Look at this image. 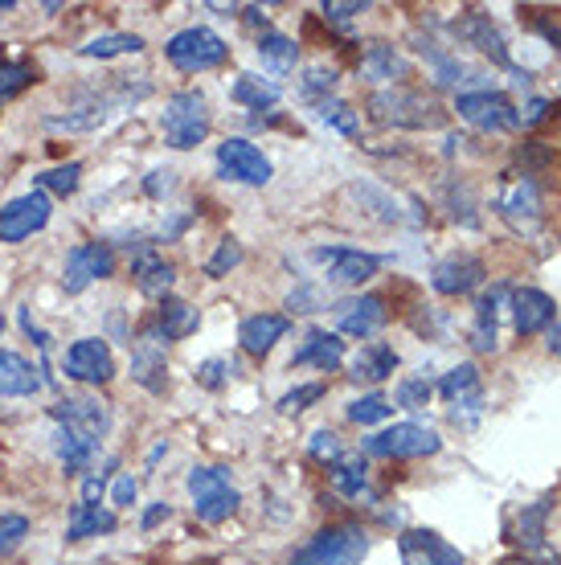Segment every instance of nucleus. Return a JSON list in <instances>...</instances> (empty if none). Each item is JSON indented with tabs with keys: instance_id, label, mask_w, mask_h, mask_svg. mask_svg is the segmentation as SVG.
Here are the masks:
<instances>
[{
	"instance_id": "3c124183",
	"label": "nucleus",
	"mask_w": 561,
	"mask_h": 565,
	"mask_svg": "<svg viewBox=\"0 0 561 565\" xmlns=\"http://www.w3.org/2000/svg\"><path fill=\"white\" fill-rule=\"evenodd\" d=\"M287 307L291 312H320V291L316 287H299V291L287 296Z\"/></svg>"
},
{
	"instance_id": "9b49d317",
	"label": "nucleus",
	"mask_w": 561,
	"mask_h": 565,
	"mask_svg": "<svg viewBox=\"0 0 561 565\" xmlns=\"http://www.w3.org/2000/svg\"><path fill=\"white\" fill-rule=\"evenodd\" d=\"M53 418H58V426L78 430V435H87V439L95 442L111 430V410H107V402L95 398V393H71V398H62V402L53 406Z\"/></svg>"
},
{
	"instance_id": "bf43d9fd",
	"label": "nucleus",
	"mask_w": 561,
	"mask_h": 565,
	"mask_svg": "<svg viewBox=\"0 0 561 565\" xmlns=\"http://www.w3.org/2000/svg\"><path fill=\"white\" fill-rule=\"evenodd\" d=\"M549 353L561 356V316H553V324H549Z\"/></svg>"
},
{
	"instance_id": "bb28decb",
	"label": "nucleus",
	"mask_w": 561,
	"mask_h": 565,
	"mask_svg": "<svg viewBox=\"0 0 561 565\" xmlns=\"http://www.w3.org/2000/svg\"><path fill=\"white\" fill-rule=\"evenodd\" d=\"M361 74H365L369 83H402L410 66H406V58L394 46L386 41H373L365 53H361Z\"/></svg>"
},
{
	"instance_id": "c756f323",
	"label": "nucleus",
	"mask_w": 561,
	"mask_h": 565,
	"mask_svg": "<svg viewBox=\"0 0 561 565\" xmlns=\"http://www.w3.org/2000/svg\"><path fill=\"white\" fill-rule=\"evenodd\" d=\"M394 369H398V353L389 349V344H365L361 353H357V361H352V381H386V377H394Z\"/></svg>"
},
{
	"instance_id": "ddd939ff",
	"label": "nucleus",
	"mask_w": 561,
	"mask_h": 565,
	"mask_svg": "<svg viewBox=\"0 0 561 565\" xmlns=\"http://www.w3.org/2000/svg\"><path fill=\"white\" fill-rule=\"evenodd\" d=\"M402 565H467L451 541H442L435 529H406L398 537Z\"/></svg>"
},
{
	"instance_id": "412c9836",
	"label": "nucleus",
	"mask_w": 561,
	"mask_h": 565,
	"mask_svg": "<svg viewBox=\"0 0 561 565\" xmlns=\"http://www.w3.org/2000/svg\"><path fill=\"white\" fill-rule=\"evenodd\" d=\"M291 328V319L287 316H275V312H263V316H246L242 328H238V340H242V349L250 356H266L275 344H279L283 336Z\"/></svg>"
},
{
	"instance_id": "052dcab7",
	"label": "nucleus",
	"mask_w": 561,
	"mask_h": 565,
	"mask_svg": "<svg viewBox=\"0 0 561 565\" xmlns=\"http://www.w3.org/2000/svg\"><path fill=\"white\" fill-rule=\"evenodd\" d=\"M242 13H246V21H250V25H266V13L259 9V4H250V9H242Z\"/></svg>"
},
{
	"instance_id": "4be33fe9",
	"label": "nucleus",
	"mask_w": 561,
	"mask_h": 565,
	"mask_svg": "<svg viewBox=\"0 0 561 565\" xmlns=\"http://www.w3.org/2000/svg\"><path fill=\"white\" fill-rule=\"evenodd\" d=\"M197 324H201V312H197L194 303L185 300H173V296H164L157 307V324H152V336L157 340H185L189 332H197Z\"/></svg>"
},
{
	"instance_id": "7ed1b4c3",
	"label": "nucleus",
	"mask_w": 561,
	"mask_h": 565,
	"mask_svg": "<svg viewBox=\"0 0 561 565\" xmlns=\"http://www.w3.org/2000/svg\"><path fill=\"white\" fill-rule=\"evenodd\" d=\"M369 111L377 124H394V127H439L442 124V106L435 99H426L419 90L406 87H389L377 90L369 99Z\"/></svg>"
},
{
	"instance_id": "6ab92c4d",
	"label": "nucleus",
	"mask_w": 561,
	"mask_h": 565,
	"mask_svg": "<svg viewBox=\"0 0 561 565\" xmlns=\"http://www.w3.org/2000/svg\"><path fill=\"white\" fill-rule=\"evenodd\" d=\"M336 316H340L336 324H340L345 336H373L389 319V312L382 296H361V300H352V303H340Z\"/></svg>"
},
{
	"instance_id": "49530a36",
	"label": "nucleus",
	"mask_w": 561,
	"mask_h": 565,
	"mask_svg": "<svg viewBox=\"0 0 561 565\" xmlns=\"http://www.w3.org/2000/svg\"><path fill=\"white\" fill-rule=\"evenodd\" d=\"M229 373H234V365H229L226 356H210V361H201L197 365V386H205V389H222L229 381Z\"/></svg>"
},
{
	"instance_id": "e433bc0d",
	"label": "nucleus",
	"mask_w": 561,
	"mask_h": 565,
	"mask_svg": "<svg viewBox=\"0 0 561 565\" xmlns=\"http://www.w3.org/2000/svg\"><path fill=\"white\" fill-rule=\"evenodd\" d=\"M78 180H83V164L78 160H71V164H58V168H46V173H37L34 185L37 193L46 197H71L74 189H78Z\"/></svg>"
},
{
	"instance_id": "393cba45",
	"label": "nucleus",
	"mask_w": 561,
	"mask_h": 565,
	"mask_svg": "<svg viewBox=\"0 0 561 565\" xmlns=\"http://www.w3.org/2000/svg\"><path fill=\"white\" fill-rule=\"evenodd\" d=\"M41 389L37 369L13 349H0V398H29Z\"/></svg>"
},
{
	"instance_id": "de8ad7c7",
	"label": "nucleus",
	"mask_w": 561,
	"mask_h": 565,
	"mask_svg": "<svg viewBox=\"0 0 561 565\" xmlns=\"http://www.w3.org/2000/svg\"><path fill=\"white\" fill-rule=\"evenodd\" d=\"M320 398H324V386L312 381V386H299V389H291V393H283L279 410L283 414H299V410H308L312 402H320Z\"/></svg>"
},
{
	"instance_id": "5701e85b",
	"label": "nucleus",
	"mask_w": 561,
	"mask_h": 565,
	"mask_svg": "<svg viewBox=\"0 0 561 565\" xmlns=\"http://www.w3.org/2000/svg\"><path fill=\"white\" fill-rule=\"evenodd\" d=\"M132 279H136V287H140L144 296L164 300V296L173 291L176 271H173V263H169L164 254H157V250H140V254H136V263H132Z\"/></svg>"
},
{
	"instance_id": "ea45409f",
	"label": "nucleus",
	"mask_w": 561,
	"mask_h": 565,
	"mask_svg": "<svg viewBox=\"0 0 561 565\" xmlns=\"http://www.w3.org/2000/svg\"><path fill=\"white\" fill-rule=\"evenodd\" d=\"M389 414H394V402H389L386 393H365V398H357V402L349 406V418L361 426L386 423Z\"/></svg>"
},
{
	"instance_id": "e2e57ef3",
	"label": "nucleus",
	"mask_w": 561,
	"mask_h": 565,
	"mask_svg": "<svg viewBox=\"0 0 561 565\" xmlns=\"http://www.w3.org/2000/svg\"><path fill=\"white\" fill-rule=\"evenodd\" d=\"M9 9H13V0H4V4H0V17H4V13H9Z\"/></svg>"
},
{
	"instance_id": "c85d7f7f",
	"label": "nucleus",
	"mask_w": 561,
	"mask_h": 565,
	"mask_svg": "<svg viewBox=\"0 0 561 565\" xmlns=\"http://www.w3.org/2000/svg\"><path fill=\"white\" fill-rule=\"evenodd\" d=\"M120 516L99 508V504H74L71 508V525H66V541H87V537H99V532H115Z\"/></svg>"
},
{
	"instance_id": "8fccbe9b",
	"label": "nucleus",
	"mask_w": 561,
	"mask_h": 565,
	"mask_svg": "<svg viewBox=\"0 0 561 565\" xmlns=\"http://www.w3.org/2000/svg\"><path fill=\"white\" fill-rule=\"evenodd\" d=\"M365 9H369L365 0H328V4H324V17L349 21V17H357V13H365Z\"/></svg>"
},
{
	"instance_id": "cd10ccee",
	"label": "nucleus",
	"mask_w": 561,
	"mask_h": 565,
	"mask_svg": "<svg viewBox=\"0 0 561 565\" xmlns=\"http://www.w3.org/2000/svg\"><path fill=\"white\" fill-rule=\"evenodd\" d=\"M345 361V340L333 332H308V340H303V349H299L296 356H291V365H316V369L333 373L336 365Z\"/></svg>"
},
{
	"instance_id": "20e7f679",
	"label": "nucleus",
	"mask_w": 561,
	"mask_h": 565,
	"mask_svg": "<svg viewBox=\"0 0 561 565\" xmlns=\"http://www.w3.org/2000/svg\"><path fill=\"white\" fill-rule=\"evenodd\" d=\"M164 58L173 62L176 71L201 74V71L222 66L229 58V46H226V37H217L213 29H205V25H189V29H180V34L169 37Z\"/></svg>"
},
{
	"instance_id": "c9c22d12",
	"label": "nucleus",
	"mask_w": 561,
	"mask_h": 565,
	"mask_svg": "<svg viewBox=\"0 0 561 565\" xmlns=\"http://www.w3.org/2000/svg\"><path fill=\"white\" fill-rule=\"evenodd\" d=\"M439 393L451 402V406H459V402H472V398H484V393H479V369H475L472 361H467V365H456V369L442 377Z\"/></svg>"
},
{
	"instance_id": "6e6552de",
	"label": "nucleus",
	"mask_w": 561,
	"mask_h": 565,
	"mask_svg": "<svg viewBox=\"0 0 561 565\" xmlns=\"http://www.w3.org/2000/svg\"><path fill=\"white\" fill-rule=\"evenodd\" d=\"M53 213V201L46 193H25V197H13L4 210H0V242H25V238H34L37 230H46V222H50Z\"/></svg>"
},
{
	"instance_id": "f8f14e48",
	"label": "nucleus",
	"mask_w": 561,
	"mask_h": 565,
	"mask_svg": "<svg viewBox=\"0 0 561 565\" xmlns=\"http://www.w3.org/2000/svg\"><path fill=\"white\" fill-rule=\"evenodd\" d=\"M217 164H222L226 177L242 180V185H266L271 180V160L263 156V148H254L242 136L217 143Z\"/></svg>"
},
{
	"instance_id": "9d476101",
	"label": "nucleus",
	"mask_w": 561,
	"mask_h": 565,
	"mask_svg": "<svg viewBox=\"0 0 561 565\" xmlns=\"http://www.w3.org/2000/svg\"><path fill=\"white\" fill-rule=\"evenodd\" d=\"M66 377L83 381V386H107L115 377V356L107 349L103 336H83L74 340L66 353Z\"/></svg>"
},
{
	"instance_id": "b1692460",
	"label": "nucleus",
	"mask_w": 561,
	"mask_h": 565,
	"mask_svg": "<svg viewBox=\"0 0 561 565\" xmlns=\"http://www.w3.org/2000/svg\"><path fill=\"white\" fill-rule=\"evenodd\" d=\"M509 300V287H491L475 300V324H472V344L479 353H496V319L500 307Z\"/></svg>"
},
{
	"instance_id": "4d7b16f0",
	"label": "nucleus",
	"mask_w": 561,
	"mask_h": 565,
	"mask_svg": "<svg viewBox=\"0 0 561 565\" xmlns=\"http://www.w3.org/2000/svg\"><path fill=\"white\" fill-rule=\"evenodd\" d=\"M103 500V476H87L83 484V504H99Z\"/></svg>"
},
{
	"instance_id": "a18cd8bd",
	"label": "nucleus",
	"mask_w": 561,
	"mask_h": 565,
	"mask_svg": "<svg viewBox=\"0 0 561 565\" xmlns=\"http://www.w3.org/2000/svg\"><path fill=\"white\" fill-rule=\"evenodd\" d=\"M336 78H340V74H336V71H324V66H312V71H308V74H303V78H299V95H303V99H320V95L328 99V95H333V87H336Z\"/></svg>"
},
{
	"instance_id": "423d86ee",
	"label": "nucleus",
	"mask_w": 561,
	"mask_h": 565,
	"mask_svg": "<svg viewBox=\"0 0 561 565\" xmlns=\"http://www.w3.org/2000/svg\"><path fill=\"white\" fill-rule=\"evenodd\" d=\"M439 447V435L419 423H398L382 430V435L365 439L369 455H382V460H422V455H435Z\"/></svg>"
},
{
	"instance_id": "09e8293b",
	"label": "nucleus",
	"mask_w": 561,
	"mask_h": 565,
	"mask_svg": "<svg viewBox=\"0 0 561 565\" xmlns=\"http://www.w3.org/2000/svg\"><path fill=\"white\" fill-rule=\"evenodd\" d=\"M308 451H312V455H316V460H340V455H345V451H340V442H336V435L333 430H316V435H312V442H308Z\"/></svg>"
},
{
	"instance_id": "13d9d810",
	"label": "nucleus",
	"mask_w": 561,
	"mask_h": 565,
	"mask_svg": "<svg viewBox=\"0 0 561 565\" xmlns=\"http://www.w3.org/2000/svg\"><path fill=\"white\" fill-rule=\"evenodd\" d=\"M545 111H549V103H545V99H533V103H528V111H521V124H541Z\"/></svg>"
},
{
	"instance_id": "c03bdc74",
	"label": "nucleus",
	"mask_w": 561,
	"mask_h": 565,
	"mask_svg": "<svg viewBox=\"0 0 561 565\" xmlns=\"http://www.w3.org/2000/svg\"><path fill=\"white\" fill-rule=\"evenodd\" d=\"M431 393H435V389H431L426 377H406L402 386H398V393H394V402L402 410H422L431 402Z\"/></svg>"
},
{
	"instance_id": "0eeeda50",
	"label": "nucleus",
	"mask_w": 561,
	"mask_h": 565,
	"mask_svg": "<svg viewBox=\"0 0 561 565\" xmlns=\"http://www.w3.org/2000/svg\"><path fill=\"white\" fill-rule=\"evenodd\" d=\"M115 275V250L107 242H83L66 254V271H62V291L66 296H83L95 279H111Z\"/></svg>"
},
{
	"instance_id": "1a4fd4ad",
	"label": "nucleus",
	"mask_w": 561,
	"mask_h": 565,
	"mask_svg": "<svg viewBox=\"0 0 561 565\" xmlns=\"http://www.w3.org/2000/svg\"><path fill=\"white\" fill-rule=\"evenodd\" d=\"M459 120H467L472 127L479 131H512V127H521V111L504 99V95H496V90H472V95H459Z\"/></svg>"
},
{
	"instance_id": "f3484780",
	"label": "nucleus",
	"mask_w": 561,
	"mask_h": 565,
	"mask_svg": "<svg viewBox=\"0 0 561 565\" xmlns=\"http://www.w3.org/2000/svg\"><path fill=\"white\" fill-rule=\"evenodd\" d=\"M132 381L144 386L148 393H164V386H169L164 349H160V340L152 332L140 336V340H136V349H132Z\"/></svg>"
},
{
	"instance_id": "603ef678",
	"label": "nucleus",
	"mask_w": 561,
	"mask_h": 565,
	"mask_svg": "<svg viewBox=\"0 0 561 565\" xmlns=\"http://www.w3.org/2000/svg\"><path fill=\"white\" fill-rule=\"evenodd\" d=\"M173 173L169 168H157V173H148V180H144V193L148 197H164V193H173Z\"/></svg>"
},
{
	"instance_id": "39448f33",
	"label": "nucleus",
	"mask_w": 561,
	"mask_h": 565,
	"mask_svg": "<svg viewBox=\"0 0 561 565\" xmlns=\"http://www.w3.org/2000/svg\"><path fill=\"white\" fill-rule=\"evenodd\" d=\"M189 495L205 525H222L238 513V488L229 484L226 467H194L189 472Z\"/></svg>"
},
{
	"instance_id": "6e6d98bb",
	"label": "nucleus",
	"mask_w": 561,
	"mask_h": 565,
	"mask_svg": "<svg viewBox=\"0 0 561 565\" xmlns=\"http://www.w3.org/2000/svg\"><path fill=\"white\" fill-rule=\"evenodd\" d=\"M169 513H173V508H169V504H164V500H160V504H152V508H148V513H144L140 529H144V532H148V529H157L160 520H169Z\"/></svg>"
},
{
	"instance_id": "7c9ffc66",
	"label": "nucleus",
	"mask_w": 561,
	"mask_h": 565,
	"mask_svg": "<svg viewBox=\"0 0 561 565\" xmlns=\"http://www.w3.org/2000/svg\"><path fill=\"white\" fill-rule=\"evenodd\" d=\"M53 451H58V460L66 472H83L95 463L99 455V442L87 439V435H78V430H66V426H58V435H53Z\"/></svg>"
},
{
	"instance_id": "2eb2a0df",
	"label": "nucleus",
	"mask_w": 561,
	"mask_h": 565,
	"mask_svg": "<svg viewBox=\"0 0 561 565\" xmlns=\"http://www.w3.org/2000/svg\"><path fill=\"white\" fill-rule=\"evenodd\" d=\"M496 213H500L516 234L537 230V222H541V193H537V185H533V180L509 185V189L500 193V201H496Z\"/></svg>"
},
{
	"instance_id": "a878e982",
	"label": "nucleus",
	"mask_w": 561,
	"mask_h": 565,
	"mask_svg": "<svg viewBox=\"0 0 561 565\" xmlns=\"http://www.w3.org/2000/svg\"><path fill=\"white\" fill-rule=\"evenodd\" d=\"M140 95H115V99H99V103L83 106V111H74V115H53L50 127H58V131H95V127H103L111 115H115V106L123 103H136Z\"/></svg>"
},
{
	"instance_id": "4468645a",
	"label": "nucleus",
	"mask_w": 561,
	"mask_h": 565,
	"mask_svg": "<svg viewBox=\"0 0 561 565\" xmlns=\"http://www.w3.org/2000/svg\"><path fill=\"white\" fill-rule=\"evenodd\" d=\"M320 263H328V279L336 287H361L365 279L377 275V254H365V250H352V247H324L316 250Z\"/></svg>"
},
{
	"instance_id": "dca6fc26",
	"label": "nucleus",
	"mask_w": 561,
	"mask_h": 565,
	"mask_svg": "<svg viewBox=\"0 0 561 565\" xmlns=\"http://www.w3.org/2000/svg\"><path fill=\"white\" fill-rule=\"evenodd\" d=\"M484 263L475 259V254H451V259H442L439 266H435V275H431V282H435V291L439 296H467L472 287H479L484 282Z\"/></svg>"
},
{
	"instance_id": "58836bf2",
	"label": "nucleus",
	"mask_w": 561,
	"mask_h": 565,
	"mask_svg": "<svg viewBox=\"0 0 561 565\" xmlns=\"http://www.w3.org/2000/svg\"><path fill=\"white\" fill-rule=\"evenodd\" d=\"M316 115H320V124L336 127L340 136H357V131H361V120H357V111H352L349 103H340V99H320Z\"/></svg>"
},
{
	"instance_id": "a211bd4d",
	"label": "nucleus",
	"mask_w": 561,
	"mask_h": 565,
	"mask_svg": "<svg viewBox=\"0 0 561 565\" xmlns=\"http://www.w3.org/2000/svg\"><path fill=\"white\" fill-rule=\"evenodd\" d=\"M553 316H558V307H553V300L545 291H537V287L512 291V319H516V332L521 336L545 332L553 324Z\"/></svg>"
},
{
	"instance_id": "0e129e2a",
	"label": "nucleus",
	"mask_w": 561,
	"mask_h": 565,
	"mask_svg": "<svg viewBox=\"0 0 561 565\" xmlns=\"http://www.w3.org/2000/svg\"><path fill=\"white\" fill-rule=\"evenodd\" d=\"M0 332H4V316H0Z\"/></svg>"
},
{
	"instance_id": "a19ab883",
	"label": "nucleus",
	"mask_w": 561,
	"mask_h": 565,
	"mask_svg": "<svg viewBox=\"0 0 561 565\" xmlns=\"http://www.w3.org/2000/svg\"><path fill=\"white\" fill-rule=\"evenodd\" d=\"M545 516H549V504H545V500L521 513V537H516V541H521V545H528L533 553H537V549H545Z\"/></svg>"
},
{
	"instance_id": "473e14b6",
	"label": "nucleus",
	"mask_w": 561,
	"mask_h": 565,
	"mask_svg": "<svg viewBox=\"0 0 561 565\" xmlns=\"http://www.w3.org/2000/svg\"><path fill=\"white\" fill-rule=\"evenodd\" d=\"M328 472H333V488L340 495H349V500H357L369 488V467L361 455H340Z\"/></svg>"
},
{
	"instance_id": "72a5a7b5",
	"label": "nucleus",
	"mask_w": 561,
	"mask_h": 565,
	"mask_svg": "<svg viewBox=\"0 0 561 565\" xmlns=\"http://www.w3.org/2000/svg\"><path fill=\"white\" fill-rule=\"evenodd\" d=\"M83 58H127V53H144V37L140 34H103V37H90L87 46H83Z\"/></svg>"
},
{
	"instance_id": "680f3d73",
	"label": "nucleus",
	"mask_w": 561,
	"mask_h": 565,
	"mask_svg": "<svg viewBox=\"0 0 561 565\" xmlns=\"http://www.w3.org/2000/svg\"><path fill=\"white\" fill-rule=\"evenodd\" d=\"M500 565H533V562H528V557H504Z\"/></svg>"
},
{
	"instance_id": "79ce46f5",
	"label": "nucleus",
	"mask_w": 561,
	"mask_h": 565,
	"mask_svg": "<svg viewBox=\"0 0 561 565\" xmlns=\"http://www.w3.org/2000/svg\"><path fill=\"white\" fill-rule=\"evenodd\" d=\"M25 537H29V516L0 513V557H9L13 549L25 545Z\"/></svg>"
},
{
	"instance_id": "f704fd0d",
	"label": "nucleus",
	"mask_w": 561,
	"mask_h": 565,
	"mask_svg": "<svg viewBox=\"0 0 561 565\" xmlns=\"http://www.w3.org/2000/svg\"><path fill=\"white\" fill-rule=\"evenodd\" d=\"M259 58H263V62L275 74H287L291 66H296L299 46L287 34H275V29H266V34L259 37Z\"/></svg>"
},
{
	"instance_id": "37998d69",
	"label": "nucleus",
	"mask_w": 561,
	"mask_h": 565,
	"mask_svg": "<svg viewBox=\"0 0 561 565\" xmlns=\"http://www.w3.org/2000/svg\"><path fill=\"white\" fill-rule=\"evenodd\" d=\"M238 263H242V242H238V238H222L217 250H213V259L205 263V275H210V279H222V275H229Z\"/></svg>"
},
{
	"instance_id": "864d4df0",
	"label": "nucleus",
	"mask_w": 561,
	"mask_h": 565,
	"mask_svg": "<svg viewBox=\"0 0 561 565\" xmlns=\"http://www.w3.org/2000/svg\"><path fill=\"white\" fill-rule=\"evenodd\" d=\"M120 508H127V504H136V479L132 476H120L115 479V495H111Z\"/></svg>"
},
{
	"instance_id": "2f4dec72",
	"label": "nucleus",
	"mask_w": 561,
	"mask_h": 565,
	"mask_svg": "<svg viewBox=\"0 0 561 565\" xmlns=\"http://www.w3.org/2000/svg\"><path fill=\"white\" fill-rule=\"evenodd\" d=\"M229 99L238 106H250V111H266V106L279 103V87L259 74H238V83L229 87Z\"/></svg>"
},
{
	"instance_id": "5fc2aeb1",
	"label": "nucleus",
	"mask_w": 561,
	"mask_h": 565,
	"mask_svg": "<svg viewBox=\"0 0 561 565\" xmlns=\"http://www.w3.org/2000/svg\"><path fill=\"white\" fill-rule=\"evenodd\" d=\"M21 328H25V336H34L37 349H41V353L50 349V336H46V332H41V328L34 324V316H29V307H21Z\"/></svg>"
},
{
	"instance_id": "f257e3e1",
	"label": "nucleus",
	"mask_w": 561,
	"mask_h": 565,
	"mask_svg": "<svg viewBox=\"0 0 561 565\" xmlns=\"http://www.w3.org/2000/svg\"><path fill=\"white\" fill-rule=\"evenodd\" d=\"M369 557V532L361 525H328L303 549L291 553V565H361Z\"/></svg>"
},
{
	"instance_id": "4c0bfd02",
	"label": "nucleus",
	"mask_w": 561,
	"mask_h": 565,
	"mask_svg": "<svg viewBox=\"0 0 561 565\" xmlns=\"http://www.w3.org/2000/svg\"><path fill=\"white\" fill-rule=\"evenodd\" d=\"M37 83V71L29 62H0V106L9 103V99H17L25 87H34Z\"/></svg>"
},
{
	"instance_id": "aec40b11",
	"label": "nucleus",
	"mask_w": 561,
	"mask_h": 565,
	"mask_svg": "<svg viewBox=\"0 0 561 565\" xmlns=\"http://www.w3.org/2000/svg\"><path fill=\"white\" fill-rule=\"evenodd\" d=\"M451 29H456L459 41H467V46H475L479 53H488L496 66H512L509 50H504V37L496 34V25H491L484 13H467V17H459Z\"/></svg>"
},
{
	"instance_id": "f03ea898",
	"label": "nucleus",
	"mask_w": 561,
	"mask_h": 565,
	"mask_svg": "<svg viewBox=\"0 0 561 565\" xmlns=\"http://www.w3.org/2000/svg\"><path fill=\"white\" fill-rule=\"evenodd\" d=\"M160 127H164V143L176 148V152L197 148L210 136V103H205V95L201 90H176L173 99L164 103Z\"/></svg>"
}]
</instances>
